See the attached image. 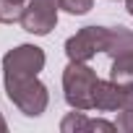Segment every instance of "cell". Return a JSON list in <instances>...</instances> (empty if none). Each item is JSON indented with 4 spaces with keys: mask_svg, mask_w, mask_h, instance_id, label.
Wrapping results in <instances>:
<instances>
[{
    "mask_svg": "<svg viewBox=\"0 0 133 133\" xmlns=\"http://www.w3.org/2000/svg\"><path fill=\"white\" fill-rule=\"evenodd\" d=\"M99 78L97 71L86 63L71 60L63 71V94L73 110H94V89H97Z\"/></svg>",
    "mask_w": 133,
    "mask_h": 133,
    "instance_id": "1",
    "label": "cell"
},
{
    "mask_svg": "<svg viewBox=\"0 0 133 133\" xmlns=\"http://www.w3.org/2000/svg\"><path fill=\"white\" fill-rule=\"evenodd\" d=\"M5 91L8 99L16 104L18 112L26 117H39L47 104H50V91L37 76H24V78H5Z\"/></svg>",
    "mask_w": 133,
    "mask_h": 133,
    "instance_id": "2",
    "label": "cell"
},
{
    "mask_svg": "<svg viewBox=\"0 0 133 133\" xmlns=\"http://www.w3.org/2000/svg\"><path fill=\"white\" fill-rule=\"evenodd\" d=\"M44 50L37 44H18L3 55V81L5 78H24V76H39L44 68Z\"/></svg>",
    "mask_w": 133,
    "mask_h": 133,
    "instance_id": "3",
    "label": "cell"
},
{
    "mask_svg": "<svg viewBox=\"0 0 133 133\" xmlns=\"http://www.w3.org/2000/svg\"><path fill=\"white\" fill-rule=\"evenodd\" d=\"M57 11H60V0H29L24 5L21 29L37 37H47L57 26Z\"/></svg>",
    "mask_w": 133,
    "mask_h": 133,
    "instance_id": "4",
    "label": "cell"
},
{
    "mask_svg": "<svg viewBox=\"0 0 133 133\" xmlns=\"http://www.w3.org/2000/svg\"><path fill=\"white\" fill-rule=\"evenodd\" d=\"M107 44V26H84L65 42V55L68 60L89 63L97 52H104Z\"/></svg>",
    "mask_w": 133,
    "mask_h": 133,
    "instance_id": "5",
    "label": "cell"
},
{
    "mask_svg": "<svg viewBox=\"0 0 133 133\" xmlns=\"http://www.w3.org/2000/svg\"><path fill=\"white\" fill-rule=\"evenodd\" d=\"M133 107V86H120L112 78L99 81L94 89V110L99 112H117Z\"/></svg>",
    "mask_w": 133,
    "mask_h": 133,
    "instance_id": "6",
    "label": "cell"
},
{
    "mask_svg": "<svg viewBox=\"0 0 133 133\" xmlns=\"http://www.w3.org/2000/svg\"><path fill=\"white\" fill-rule=\"evenodd\" d=\"M104 52L110 57H120V55H133V31L125 26H112L107 29V44Z\"/></svg>",
    "mask_w": 133,
    "mask_h": 133,
    "instance_id": "7",
    "label": "cell"
},
{
    "mask_svg": "<svg viewBox=\"0 0 133 133\" xmlns=\"http://www.w3.org/2000/svg\"><path fill=\"white\" fill-rule=\"evenodd\" d=\"M110 78H112L115 84H120V86H133V55L112 57Z\"/></svg>",
    "mask_w": 133,
    "mask_h": 133,
    "instance_id": "8",
    "label": "cell"
},
{
    "mask_svg": "<svg viewBox=\"0 0 133 133\" xmlns=\"http://www.w3.org/2000/svg\"><path fill=\"white\" fill-rule=\"evenodd\" d=\"M86 128H89V117H86L84 110L68 112L63 117V123H60V130L63 133H86Z\"/></svg>",
    "mask_w": 133,
    "mask_h": 133,
    "instance_id": "9",
    "label": "cell"
},
{
    "mask_svg": "<svg viewBox=\"0 0 133 133\" xmlns=\"http://www.w3.org/2000/svg\"><path fill=\"white\" fill-rule=\"evenodd\" d=\"M24 5L16 0H0V24H21Z\"/></svg>",
    "mask_w": 133,
    "mask_h": 133,
    "instance_id": "10",
    "label": "cell"
},
{
    "mask_svg": "<svg viewBox=\"0 0 133 133\" xmlns=\"http://www.w3.org/2000/svg\"><path fill=\"white\" fill-rule=\"evenodd\" d=\"M91 5H94V0H60V8L71 16H84L91 11Z\"/></svg>",
    "mask_w": 133,
    "mask_h": 133,
    "instance_id": "11",
    "label": "cell"
},
{
    "mask_svg": "<svg viewBox=\"0 0 133 133\" xmlns=\"http://www.w3.org/2000/svg\"><path fill=\"white\" fill-rule=\"evenodd\" d=\"M115 125H117V130H123V133H133V107H128V110H117V120H115Z\"/></svg>",
    "mask_w": 133,
    "mask_h": 133,
    "instance_id": "12",
    "label": "cell"
},
{
    "mask_svg": "<svg viewBox=\"0 0 133 133\" xmlns=\"http://www.w3.org/2000/svg\"><path fill=\"white\" fill-rule=\"evenodd\" d=\"M94 130H102V133H115V130H117V125H115V123H107V120H89L86 133H94Z\"/></svg>",
    "mask_w": 133,
    "mask_h": 133,
    "instance_id": "13",
    "label": "cell"
},
{
    "mask_svg": "<svg viewBox=\"0 0 133 133\" xmlns=\"http://www.w3.org/2000/svg\"><path fill=\"white\" fill-rule=\"evenodd\" d=\"M8 130V123H5V117H3V112H0V133H5Z\"/></svg>",
    "mask_w": 133,
    "mask_h": 133,
    "instance_id": "14",
    "label": "cell"
},
{
    "mask_svg": "<svg viewBox=\"0 0 133 133\" xmlns=\"http://www.w3.org/2000/svg\"><path fill=\"white\" fill-rule=\"evenodd\" d=\"M125 8H128V13L133 16V0H125Z\"/></svg>",
    "mask_w": 133,
    "mask_h": 133,
    "instance_id": "15",
    "label": "cell"
},
{
    "mask_svg": "<svg viewBox=\"0 0 133 133\" xmlns=\"http://www.w3.org/2000/svg\"><path fill=\"white\" fill-rule=\"evenodd\" d=\"M16 3H21V5H26V3H29V0H16Z\"/></svg>",
    "mask_w": 133,
    "mask_h": 133,
    "instance_id": "16",
    "label": "cell"
}]
</instances>
